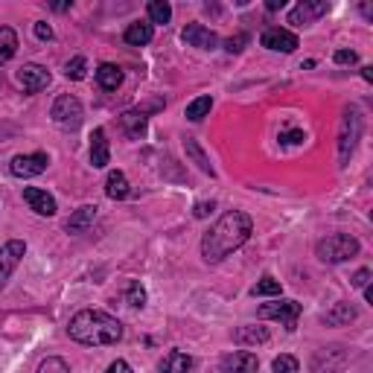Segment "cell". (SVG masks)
<instances>
[{
    "label": "cell",
    "instance_id": "obj_11",
    "mask_svg": "<svg viewBox=\"0 0 373 373\" xmlns=\"http://www.w3.org/2000/svg\"><path fill=\"white\" fill-rule=\"evenodd\" d=\"M260 44L266 50H271V53H295L300 47L298 36L289 33V29H283V26H268L266 33L260 36Z\"/></svg>",
    "mask_w": 373,
    "mask_h": 373
},
{
    "label": "cell",
    "instance_id": "obj_43",
    "mask_svg": "<svg viewBox=\"0 0 373 373\" xmlns=\"http://www.w3.org/2000/svg\"><path fill=\"white\" fill-rule=\"evenodd\" d=\"M362 79H364V82H373V68H362Z\"/></svg>",
    "mask_w": 373,
    "mask_h": 373
},
{
    "label": "cell",
    "instance_id": "obj_18",
    "mask_svg": "<svg viewBox=\"0 0 373 373\" xmlns=\"http://www.w3.org/2000/svg\"><path fill=\"white\" fill-rule=\"evenodd\" d=\"M129 193H132V186H129L126 172L111 169L108 178H105V196H108L111 201H122V199H129Z\"/></svg>",
    "mask_w": 373,
    "mask_h": 373
},
{
    "label": "cell",
    "instance_id": "obj_31",
    "mask_svg": "<svg viewBox=\"0 0 373 373\" xmlns=\"http://www.w3.org/2000/svg\"><path fill=\"white\" fill-rule=\"evenodd\" d=\"M126 303L132 309H143L146 306V289L137 283V280H132V283L126 286Z\"/></svg>",
    "mask_w": 373,
    "mask_h": 373
},
{
    "label": "cell",
    "instance_id": "obj_34",
    "mask_svg": "<svg viewBox=\"0 0 373 373\" xmlns=\"http://www.w3.org/2000/svg\"><path fill=\"white\" fill-rule=\"evenodd\" d=\"M303 140H306L303 129H292V132H286V135H280V143H283V146H300Z\"/></svg>",
    "mask_w": 373,
    "mask_h": 373
},
{
    "label": "cell",
    "instance_id": "obj_4",
    "mask_svg": "<svg viewBox=\"0 0 373 373\" xmlns=\"http://www.w3.org/2000/svg\"><path fill=\"white\" fill-rule=\"evenodd\" d=\"M362 129H364V122H362V114L359 108H345V114H341V126H338V167H347L350 158H353V152L362 140Z\"/></svg>",
    "mask_w": 373,
    "mask_h": 373
},
{
    "label": "cell",
    "instance_id": "obj_37",
    "mask_svg": "<svg viewBox=\"0 0 373 373\" xmlns=\"http://www.w3.org/2000/svg\"><path fill=\"white\" fill-rule=\"evenodd\" d=\"M370 277H373V274H370V268H359V271L353 274V280H350V283H353L356 289H364V286L370 283Z\"/></svg>",
    "mask_w": 373,
    "mask_h": 373
},
{
    "label": "cell",
    "instance_id": "obj_29",
    "mask_svg": "<svg viewBox=\"0 0 373 373\" xmlns=\"http://www.w3.org/2000/svg\"><path fill=\"white\" fill-rule=\"evenodd\" d=\"M280 292H283V286H280V280H274V277H263L251 289L254 298H280Z\"/></svg>",
    "mask_w": 373,
    "mask_h": 373
},
{
    "label": "cell",
    "instance_id": "obj_5",
    "mask_svg": "<svg viewBox=\"0 0 373 373\" xmlns=\"http://www.w3.org/2000/svg\"><path fill=\"white\" fill-rule=\"evenodd\" d=\"M50 117L58 129H65V132H76L82 126V120H85V108L79 103V97H73V93H61V97L53 103L50 108Z\"/></svg>",
    "mask_w": 373,
    "mask_h": 373
},
{
    "label": "cell",
    "instance_id": "obj_1",
    "mask_svg": "<svg viewBox=\"0 0 373 373\" xmlns=\"http://www.w3.org/2000/svg\"><path fill=\"white\" fill-rule=\"evenodd\" d=\"M254 233V219L245 210H228L219 222H216L204 236H201V257L204 263L216 266L228 260L233 251L251 239Z\"/></svg>",
    "mask_w": 373,
    "mask_h": 373
},
{
    "label": "cell",
    "instance_id": "obj_27",
    "mask_svg": "<svg viewBox=\"0 0 373 373\" xmlns=\"http://www.w3.org/2000/svg\"><path fill=\"white\" fill-rule=\"evenodd\" d=\"M146 21L154 26V23H169L172 21V6L167 4V0H152V4L146 6Z\"/></svg>",
    "mask_w": 373,
    "mask_h": 373
},
{
    "label": "cell",
    "instance_id": "obj_17",
    "mask_svg": "<svg viewBox=\"0 0 373 373\" xmlns=\"http://www.w3.org/2000/svg\"><path fill=\"white\" fill-rule=\"evenodd\" d=\"M90 164H93V169H105L111 164V149H108L105 129H93V135H90Z\"/></svg>",
    "mask_w": 373,
    "mask_h": 373
},
{
    "label": "cell",
    "instance_id": "obj_12",
    "mask_svg": "<svg viewBox=\"0 0 373 373\" xmlns=\"http://www.w3.org/2000/svg\"><path fill=\"white\" fill-rule=\"evenodd\" d=\"M50 82H53L50 70H47L44 65H36V61H29V65H23V68L18 70V85H21L26 93H38V90H44Z\"/></svg>",
    "mask_w": 373,
    "mask_h": 373
},
{
    "label": "cell",
    "instance_id": "obj_3",
    "mask_svg": "<svg viewBox=\"0 0 373 373\" xmlns=\"http://www.w3.org/2000/svg\"><path fill=\"white\" fill-rule=\"evenodd\" d=\"M359 251H362V245L350 233H332V236H327L315 245V257L327 266H341V263L353 260Z\"/></svg>",
    "mask_w": 373,
    "mask_h": 373
},
{
    "label": "cell",
    "instance_id": "obj_19",
    "mask_svg": "<svg viewBox=\"0 0 373 373\" xmlns=\"http://www.w3.org/2000/svg\"><path fill=\"white\" fill-rule=\"evenodd\" d=\"M97 204H82L73 216H70V219H68V225H65V231L68 233H85L90 225H93V219H97Z\"/></svg>",
    "mask_w": 373,
    "mask_h": 373
},
{
    "label": "cell",
    "instance_id": "obj_14",
    "mask_svg": "<svg viewBox=\"0 0 373 373\" xmlns=\"http://www.w3.org/2000/svg\"><path fill=\"white\" fill-rule=\"evenodd\" d=\"M219 370L222 373H257L260 370V359L251 350H233V353L222 356Z\"/></svg>",
    "mask_w": 373,
    "mask_h": 373
},
{
    "label": "cell",
    "instance_id": "obj_26",
    "mask_svg": "<svg viewBox=\"0 0 373 373\" xmlns=\"http://www.w3.org/2000/svg\"><path fill=\"white\" fill-rule=\"evenodd\" d=\"M18 53V33L12 26H0V68L12 61Z\"/></svg>",
    "mask_w": 373,
    "mask_h": 373
},
{
    "label": "cell",
    "instance_id": "obj_44",
    "mask_svg": "<svg viewBox=\"0 0 373 373\" xmlns=\"http://www.w3.org/2000/svg\"><path fill=\"white\" fill-rule=\"evenodd\" d=\"M364 300H367V303H373V286H370V283L364 286Z\"/></svg>",
    "mask_w": 373,
    "mask_h": 373
},
{
    "label": "cell",
    "instance_id": "obj_13",
    "mask_svg": "<svg viewBox=\"0 0 373 373\" xmlns=\"http://www.w3.org/2000/svg\"><path fill=\"white\" fill-rule=\"evenodd\" d=\"M181 41L186 47H196V50H216L219 47V36H216L213 29L201 26V23H186L181 29Z\"/></svg>",
    "mask_w": 373,
    "mask_h": 373
},
{
    "label": "cell",
    "instance_id": "obj_28",
    "mask_svg": "<svg viewBox=\"0 0 373 373\" xmlns=\"http://www.w3.org/2000/svg\"><path fill=\"white\" fill-rule=\"evenodd\" d=\"M210 108H213V97H196L193 103H186L184 117L190 120V122H201L210 114Z\"/></svg>",
    "mask_w": 373,
    "mask_h": 373
},
{
    "label": "cell",
    "instance_id": "obj_7",
    "mask_svg": "<svg viewBox=\"0 0 373 373\" xmlns=\"http://www.w3.org/2000/svg\"><path fill=\"white\" fill-rule=\"evenodd\" d=\"M23 257H26V242L23 239H9V242L0 245V289H6L9 277L23 263Z\"/></svg>",
    "mask_w": 373,
    "mask_h": 373
},
{
    "label": "cell",
    "instance_id": "obj_30",
    "mask_svg": "<svg viewBox=\"0 0 373 373\" xmlns=\"http://www.w3.org/2000/svg\"><path fill=\"white\" fill-rule=\"evenodd\" d=\"M85 73H88V58H85V56H73L68 65H65V76H68L70 82H82Z\"/></svg>",
    "mask_w": 373,
    "mask_h": 373
},
{
    "label": "cell",
    "instance_id": "obj_6",
    "mask_svg": "<svg viewBox=\"0 0 373 373\" xmlns=\"http://www.w3.org/2000/svg\"><path fill=\"white\" fill-rule=\"evenodd\" d=\"M347 362H350L347 347L330 345V347H321V350L312 356V364H309V370H312V373H345Z\"/></svg>",
    "mask_w": 373,
    "mask_h": 373
},
{
    "label": "cell",
    "instance_id": "obj_16",
    "mask_svg": "<svg viewBox=\"0 0 373 373\" xmlns=\"http://www.w3.org/2000/svg\"><path fill=\"white\" fill-rule=\"evenodd\" d=\"M356 318H359V309L353 303H347V300H338L330 312L321 315V324H327V327H347Z\"/></svg>",
    "mask_w": 373,
    "mask_h": 373
},
{
    "label": "cell",
    "instance_id": "obj_10",
    "mask_svg": "<svg viewBox=\"0 0 373 373\" xmlns=\"http://www.w3.org/2000/svg\"><path fill=\"white\" fill-rule=\"evenodd\" d=\"M330 12V4L327 0H300V4L289 12V23L292 26H309V23H315L318 18H324Z\"/></svg>",
    "mask_w": 373,
    "mask_h": 373
},
{
    "label": "cell",
    "instance_id": "obj_22",
    "mask_svg": "<svg viewBox=\"0 0 373 373\" xmlns=\"http://www.w3.org/2000/svg\"><path fill=\"white\" fill-rule=\"evenodd\" d=\"M190 367H193V359L186 356L184 350H169V353L161 359L158 373H190Z\"/></svg>",
    "mask_w": 373,
    "mask_h": 373
},
{
    "label": "cell",
    "instance_id": "obj_23",
    "mask_svg": "<svg viewBox=\"0 0 373 373\" xmlns=\"http://www.w3.org/2000/svg\"><path fill=\"white\" fill-rule=\"evenodd\" d=\"M120 126H122V132H126V137H132V140H140L143 135H146V114L143 111H126L120 117Z\"/></svg>",
    "mask_w": 373,
    "mask_h": 373
},
{
    "label": "cell",
    "instance_id": "obj_24",
    "mask_svg": "<svg viewBox=\"0 0 373 373\" xmlns=\"http://www.w3.org/2000/svg\"><path fill=\"white\" fill-rule=\"evenodd\" d=\"M184 152L186 154H190V158H193V164L204 172V175H210V178H216V169H213V164H210V158H207V154H204V149H201V143L196 140V137H186L184 140Z\"/></svg>",
    "mask_w": 373,
    "mask_h": 373
},
{
    "label": "cell",
    "instance_id": "obj_32",
    "mask_svg": "<svg viewBox=\"0 0 373 373\" xmlns=\"http://www.w3.org/2000/svg\"><path fill=\"white\" fill-rule=\"evenodd\" d=\"M271 370H274V373H300V362H298L295 356L283 353V356H277V359L271 362Z\"/></svg>",
    "mask_w": 373,
    "mask_h": 373
},
{
    "label": "cell",
    "instance_id": "obj_39",
    "mask_svg": "<svg viewBox=\"0 0 373 373\" xmlns=\"http://www.w3.org/2000/svg\"><path fill=\"white\" fill-rule=\"evenodd\" d=\"M242 44H248V36L228 38V41H225V50H228V53H239V50H242Z\"/></svg>",
    "mask_w": 373,
    "mask_h": 373
},
{
    "label": "cell",
    "instance_id": "obj_25",
    "mask_svg": "<svg viewBox=\"0 0 373 373\" xmlns=\"http://www.w3.org/2000/svg\"><path fill=\"white\" fill-rule=\"evenodd\" d=\"M97 82L103 90H117L122 85V70L117 65H111V61H103L97 68Z\"/></svg>",
    "mask_w": 373,
    "mask_h": 373
},
{
    "label": "cell",
    "instance_id": "obj_21",
    "mask_svg": "<svg viewBox=\"0 0 373 373\" xmlns=\"http://www.w3.org/2000/svg\"><path fill=\"white\" fill-rule=\"evenodd\" d=\"M271 338L268 327H254V324H245L236 330V345L242 347H257V345H266V341Z\"/></svg>",
    "mask_w": 373,
    "mask_h": 373
},
{
    "label": "cell",
    "instance_id": "obj_8",
    "mask_svg": "<svg viewBox=\"0 0 373 373\" xmlns=\"http://www.w3.org/2000/svg\"><path fill=\"white\" fill-rule=\"evenodd\" d=\"M50 167V154L47 152H29V154H15L9 161V175L15 178H36L47 172Z\"/></svg>",
    "mask_w": 373,
    "mask_h": 373
},
{
    "label": "cell",
    "instance_id": "obj_9",
    "mask_svg": "<svg viewBox=\"0 0 373 373\" xmlns=\"http://www.w3.org/2000/svg\"><path fill=\"white\" fill-rule=\"evenodd\" d=\"M260 318H274L280 321L289 332L298 327L300 318V303L298 300H274V303H263L260 306Z\"/></svg>",
    "mask_w": 373,
    "mask_h": 373
},
{
    "label": "cell",
    "instance_id": "obj_41",
    "mask_svg": "<svg viewBox=\"0 0 373 373\" xmlns=\"http://www.w3.org/2000/svg\"><path fill=\"white\" fill-rule=\"evenodd\" d=\"M283 6H286V0H268V4H266L268 12H277V9H283Z\"/></svg>",
    "mask_w": 373,
    "mask_h": 373
},
{
    "label": "cell",
    "instance_id": "obj_36",
    "mask_svg": "<svg viewBox=\"0 0 373 373\" xmlns=\"http://www.w3.org/2000/svg\"><path fill=\"white\" fill-rule=\"evenodd\" d=\"M33 29H36V38H38V41H53V26H50L47 21H38Z\"/></svg>",
    "mask_w": 373,
    "mask_h": 373
},
{
    "label": "cell",
    "instance_id": "obj_42",
    "mask_svg": "<svg viewBox=\"0 0 373 373\" xmlns=\"http://www.w3.org/2000/svg\"><path fill=\"white\" fill-rule=\"evenodd\" d=\"M70 6H73L70 0H68V4H50V9H53V12H68Z\"/></svg>",
    "mask_w": 373,
    "mask_h": 373
},
{
    "label": "cell",
    "instance_id": "obj_38",
    "mask_svg": "<svg viewBox=\"0 0 373 373\" xmlns=\"http://www.w3.org/2000/svg\"><path fill=\"white\" fill-rule=\"evenodd\" d=\"M105 373H135V370H132V364H129L126 359H117V362H111V364H108V370H105Z\"/></svg>",
    "mask_w": 373,
    "mask_h": 373
},
{
    "label": "cell",
    "instance_id": "obj_40",
    "mask_svg": "<svg viewBox=\"0 0 373 373\" xmlns=\"http://www.w3.org/2000/svg\"><path fill=\"white\" fill-rule=\"evenodd\" d=\"M210 210H213V201H199V204H196V219H204Z\"/></svg>",
    "mask_w": 373,
    "mask_h": 373
},
{
    "label": "cell",
    "instance_id": "obj_2",
    "mask_svg": "<svg viewBox=\"0 0 373 373\" xmlns=\"http://www.w3.org/2000/svg\"><path fill=\"white\" fill-rule=\"evenodd\" d=\"M68 335L85 347H108L122 338V324L103 309H82L70 318Z\"/></svg>",
    "mask_w": 373,
    "mask_h": 373
},
{
    "label": "cell",
    "instance_id": "obj_35",
    "mask_svg": "<svg viewBox=\"0 0 373 373\" xmlns=\"http://www.w3.org/2000/svg\"><path fill=\"white\" fill-rule=\"evenodd\" d=\"M332 61H335V65H356L359 56H356L353 50H335V53H332Z\"/></svg>",
    "mask_w": 373,
    "mask_h": 373
},
{
    "label": "cell",
    "instance_id": "obj_45",
    "mask_svg": "<svg viewBox=\"0 0 373 373\" xmlns=\"http://www.w3.org/2000/svg\"><path fill=\"white\" fill-rule=\"evenodd\" d=\"M0 85H4V76H0Z\"/></svg>",
    "mask_w": 373,
    "mask_h": 373
},
{
    "label": "cell",
    "instance_id": "obj_33",
    "mask_svg": "<svg viewBox=\"0 0 373 373\" xmlns=\"http://www.w3.org/2000/svg\"><path fill=\"white\" fill-rule=\"evenodd\" d=\"M38 373H70V364L61 359V356H47L38 364Z\"/></svg>",
    "mask_w": 373,
    "mask_h": 373
},
{
    "label": "cell",
    "instance_id": "obj_20",
    "mask_svg": "<svg viewBox=\"0 0 373 373\" xmlns=\"http://www.w3.org/2000/svg\"><path fill=\"white\" fill-rule=\"evenodd\" d=\"M122 38H126V44H132V47H146L154 38V26L149 21H135V23L126 26V36Z\"/></svg>",
    "mask_w": 373,
    "mask_h": 373
},
{
    "label": "cell",
    "instance_id": "obj_15",
    "mask_svg": "<svg viewBox=\"0 0 373 373\" xmlns=\"http://www.w3.org/2000/svg\"><path fill=\"white\" fill-rule=\"evenodd\" d=\"M23 201L38 216H56V210H58L56 199L47 190H41V186H23Z\"/></svg>",
    "mask_w": 373,
    "mask_h": 373
}]
</instances>
